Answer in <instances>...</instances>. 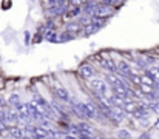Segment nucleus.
Segmentation results:
<instances>
[{
	"label": "nucleus",
	"mask_w": 159,
	"mask_h": 139,
	"mask_svg": "<svg viewBox=\"0 0 159 139\" xmlns=\"http://www.w3.org/2000/svg\"><path fill=\"white\" fill-rule=\"evenodd\" d=\"M125 116H127V113L122 110V108H117V107H111V110H110V113H108V119L113 122V124H120L124 119H125Z\"/></svg>",
	"instance_id": "nucleus-1"
},
{
	"label": "nucleus",
	"mask_w": 159,
	"mask_h": 139,
	"mask_svg": "<svg viewBox=\"0 0 159 139\" xmlns=\"http://www.w3.org/2000/svg\"><path fill=\"white\" fill-rule=\"evenodd\" d=\"M77 74L80 76V77H84V79H91L93 76H94V68H93V65L90 63V62H84V63H80V67L77 68Z\"/></svg>",
	"instance_id": "nucleus-2"
},
{
	"label": "nucleus",
	"mask_w": 159,
	"mask_h": 139,
	"mask_svg": "<svg viewBox=\"0 0 159 139\" xmlns=\"http://www.w3.org/2000/svg\"><path fill=\"white\" fill-rule=\"evenodd\" d=\"M51 90H53L54 96H56L57 99H60L62 102H71V96H70V93L66 91V88H63L62 85L54 84V85H51Z\"/></svg>",
	"instance_id": "nucleus-3"
},
{
	"label": "nucleus",
	"mask_w": 159,
	"mask_h": 139,
	"mask_svg": "<svg viewBox=\"0 0 159 139\" xmlns=\"http://www.w3.org/2000/svg\"><path fill=\"white\" fill-rule=\"evenodd\" d=\"M65 31H66V33H70V34H73V36H76L77 33H80V31H82V26H80L77 22H70V23H66Z\"/></svg>",
	"instance_id": "nucleus-4"
},
{
	"label": "nucleus",
	"mask_w": 159,
	"mask_h": 139,
	"mask_svg": "<svg viewBox=\"0 0 159 139\" xmlns=\"http://www.w3.org/2000/svg\"><path fill=\"white\" fill-rule=\"evenodd\" d=\"M102 82H104V81H102V79H99V77H96V76H93L91 79H88V81H87V84H88V88H91V90H93L94 93L99 90V87L102 85Z\"/></svg>",
	"instance_id": "nucleus-5"
},
{
	"label": "nucleus",
	"mask_w": 159,
	"mask_h": 139,
	"mask_svg": "<svg viewBox=\"0 0 159 139\" xmlns=\"http://www.w3.org/2000/svg\"><path fill=\"white\" fill-rule=\"evenodd\" d=\"M82 14V8L80 6H76V8H71V9H66V12L63 14L65 19H73V17H79Z\"/></svg>",
	"instance_id": "nucleus-6"
},
{
	"label": "nucleus",
	"mask_w": 159,
	"mask_h": 139,
	"mask_svg": "<svg viewBox=\"0 0 159 139\" xmlns=\"http://www.w3.org/2000/svg\"><path fill=\"white\" fill-rule=\"evenodd\" d=\"M141 84H144V85H148V87H153V88H156V82H155V79H153L152 76H148L147 73H142V74H141Z\"/></svg>",
	"instance_id": "nucleus-7"
},
{
	"label": "nucleus",
	"mask_w": 159,
	"mask_h": 139,
	"mask_svg": "<svg viewBox=\"0 0 159 139\" xmlns=\"http://www.w3.org/2000/svg\"><path fill=\"white\" fill-rule=\"evenodd\" d=\"M136 108H138V102H136V100H131V102H127L122 110H124L127 114H133V113L136 111Z\"/></svg>",
	"instance_id": "nucleus-8"
},
{
	"label": "nucleus",
	"mask_w": 159,
	"mask_h": 139,
	"mask_svg": "<svg viewBox=\"0 0 159 139\" xmlns=\"http://www.w3.org/2000/svg\"><path fill=\"white\" fill-rule=\"evenodd\" d=\"M99 30H101V28H99L98 25L91 23V25H88V26H85V28H84V34H85V36H91V34L98 33Z\"/></svg>",
	"instance_id": "nucleus-9"
},
{
	"label": "nucleus",
	"mask_w": 159,
	"mask_h": 139,
	"mask_svg": "<svg viewBox=\"0 0 159 139\" xmlns=\"http://www.w3.org/2000/svg\"><path fill=\"white\" fill-rule=\"evenodd\" d=\"M9 135H11V138H14V139L23 138V133H22V130H20L19 127H11V128H9Z\"/></svg>",
	"instance_id": "nucleus-10"
},
{
	"label": "nucleus",
	"mask_w": 159,
	"mask_h": 139,
	"mask_svg": "<svg viewBox=\"0 0 159 139\" xmlns=\"http://www.w3.org/2000/svg\"><path fill=\"white\" fill-rule=\"evenodd\" d=\"M45 40H48V42H59V34L56 33V31H47L45 33Z\"/></svg>",
	"instance_id": "nucleus-11"
},
{
	"label": "nucleus",
	"mask_w": 159,
	"mask_h": 139,
	"mask_svg": "<svg viewBox=\"0 0 159 139\" xmlns=\"http://www.w3.org/2000/svg\"><path fill=\"white\" fill-rule=\"evenodd\" d=\"M76 36H73V34H70V33H63V34H59V42H68V40H73Z\"/></svg>",
	"instance_id": "nucleus-12"
},
{
	"label": "nucleus",
	"mask_w": 159,
	"mask_h": 139,
	"mask_svg": "<svg viewBox=\"0 0 159 139\" xmlns=\"http://www.w3.org/2000/svg\"><path fill=\"white\" fill-rule=\"evenodd\" d=\"M8 102H9V105H14V107H16L17 104H20V100H19V96H17V94H11Z\"/></svg>",
	"instance_id": "nucleus-13"
},
{
	"label": "nucleus",
	"mask_w": 159,
	"mask_h": 139,
	"mask_svg": "<svg viewBox=\"0 0 159 139\" xmlns=\"http://www.w3.org/2000/svg\"><path fill=\"white\" fill-rule=\"evenodd\" d=\"M117 138L119 139H130V133L127 130H119L117 132Z\"/></svg>",
	"instance_id": "nucleus-14"
},
{
	"label": "nucleus",
	"mask_w": 159,
	"mask_h": 139,
	"mask_svg": "<svg viewBox=\"0 0 159 139\" xmlns=\"http://www.w3.org/2000/svg\"><path fill=\"white\" fill-rule=\"evenodd\" d=\"M43 39H45V37H43V36H42V34H39V33H37V34H36V37H34V40H33V42H34V44H39V42H42V40H43Z\"/></svg>",
	"instance_id": "nucleus-15"
},
{
	"label": "nucleus",
	"mask_w": 159,
	"mask_h": 139,
	"mask_svg": "<svg viewBox=\"0 0 159 139\" xmlns=\"http://www.w3.org/2000/svg\"><path fill=\"white\" fill-rule=\"evenodd\" d=\"M11 5H12L11 2H3V3H2V9H9Z\"/></svg>",
	"instance_id": "nucleus-16"
},
{
	"label": "nucleus",
	"mask_w": 159,
	"mask_h": 139,
	"mask_svg": "<svg viewBox=\"0 0 159 139\" xmlns=\"http://www.w3.org/2000/svg\"><path fill=\"white\" fill-rule=\"evenodd\" d=\"M138 139H152V138H150V135H147V133H142L141 136H138Z\"/></svg>",
	"instance_id": "nucleus-17"
},
{
	"label": "nucleus",
	"mask_w": 159,
	"mask_h": 139,
	"mask_svg": "<svg viewBox=\"0 0 159 139\" xmlns=\"http://www.w3.org/2000/svg\"><path fill=\"white\" fill-rule=\"evenodd\" d=\"M153 128H156V130H159V118L156 119V122L153 124Z\"/></svg>",
	"instance_id": "nucleus-18"
},
{
	"label": "nucleus",
	"mask_w": 159,
	"mask_h": 139,
	"mask_svg": "<svg viewBox=\"0 0 159 139\" xmlns=\"http://www.w3.org/2000/svg\"><path fill=\"white\" fill-rule=\"evenodd\" d=\"M30 42V33H25V44Z\"/></svg>",
	"instance_id": "nucleus-19"
},
{
	"label": "nucleus",
	"mask_w": 159,
	"mask_h": 139,
	"mask_svg": "<svg viewBox=\"0 0 159 139\" xmlns=\"http://www.w3.org/2000/svg\"><path fill=\"white\" fill-rule=\"evenodd\" d=\"M22 139H33V138H30V136H23Z\"/></svg>",
	"instance_id": "nucleus-20"
}]
</instances>
